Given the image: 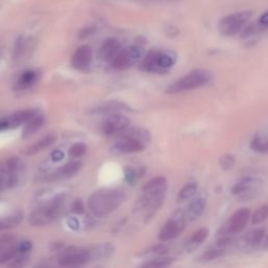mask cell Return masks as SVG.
Returning <instances> with one entry per match:
<instances>
[{"label": "cell", "mask_w": 268, "mask_h": 268, "mask_svg": "<svg viewBox=\"0 0 268 268\" xmlns=\"http://www.w3.org/2000/svg\"><path fill=\"white\" fill-rule=\"evenodd\" d=\"M168 189V182L165 177H155L143 187V195L136 201L134 211L147 210V217L151 218L161 205Z\"/></svg>", "instance_id": "1"}, {"label": "cell", "mask_w": 268, "mask_h": 268, "mask_svg": "<svg viewBox=\"0 0 268 268\" xmlns=\"http://www.w3.org/2000/svg\"><path fill=\"white\" fill-rule=\"evenodd\" d=\"M125 193L118 189H100L89 197L88 206L96 217H104L115 211L125 200Z\"/></svg>", "instance_id": "2"}, {"label": "cell", "mask_w": 268, "mask_h": 268, "mask_svg": "<svg viewBox=\"0 0 268 268\" xmlns=\"http://www.w3.org/2000/svg\"><path fill=\"white\" fill-rule=\"evenodd\" d=\"M150 140L151 135L147 130L141 128H126L118 133V138L111 150L115 154L137 153L145 150Z\"/></svg>", "instance_id": "3"}, {"label": "cell", "mask_w": 268, "mask_h": 268, "mask_svg": "<svg viewBox=\"0 0 268 268\" xmlns=\"http://www.w3.org/2000/svg\"><path fill=\"white\" fill-rule=\"evenodd\" d=\"M65 205V196L58 195L48 202L34 210L28 217V222L34 226H45L58 219Z\"/></svg>", "instance_id": "4"}, {"label": "cell", "mask_w": 268, "mask_h": 268, "mask_svg": "<svg viewBox=\"0 0 268 268\" xmlns=\"http://www.w3.org/2000/svg\"><path fill=\"white\" fill-rule=\"evenodd\" d=\"M212 80L213 74L211 71L206 69H194L169 85L166 89V92L174 94L193 90V89L206 86L211 83Z\"/></svg>", "instance_id": "5"}, {"label": "cell", "mask_w": 268, "mask_h": 268, "mask_svg": "<svg viewBox=\"0 0 268 268\" xmlns=\"http://www.w3.org/2000/svg\"><path fill=\"white\" fill-rule=\"evenodd\" d=\"M188 222L189 221L187 215H185V211H183L182 208H178L160 229L158 239L162 242L175 239L176 237L183 232Z\"/></svg>", "instance_id": "6"}, {"label": "cell", "mask_w": 268, "mask_h": 268, "mask_svg": "<svg viewBox=\"0 0 268 268\" xmlns=\"http://www.w3.org/2000/svg\"><path fill=\"white\" fill-rule=\"evenodd\" d=\"M251 17V12H238L228 15L221 19L218 25L219 32L226 37H232L239 34L246 25Z\"/></svg>", "instance_id": "7"}, {"label": "cell", "mask_w": 268, "mask_h": 268, "mask_svg": "<svg viewBox=\"0 0 268 268\" xmlns=\"http://www.w3.org/2000/svg\"><path fill=\"white\" fill-rule=\"evenodd\" d=\"M250 211L247 207L239 208L237 212H235L230 218L226 221L224 225H222L221 228L218 230V237H226L233 236L238 233H240L243 228L246 226L250 219Z\"/></svg>", "instance_id": "8"}, {"label": "cell", "mask_w": 268, "mask_h": 268, "mask_svg": "<svg viewBox=\"0 0 268 268\" xmlns=\"http://www.w3.org/2000/svg\"><path fill=\"white\" fill-rule=\"evenodd\" d=\"M90 261H93L91 249L78 247H70L64 250L58 260L59 265L61 266L84 265Z\"/></svg>", "instance_id": "9"}, {"label": "cell", "mask_w": 268, "mask_h": 268, "mask_svg": "<svg viewBox=\"0 0 268 268\" xmlns=\"http://www.w3.org/2000/svg\"><path fill=\"white\" fill-rule=\"evenodd\" d=\"M143 55V49L138 46H130L121 50L113 59L112 67L117 70H125L135 64Z\"/></svg>", "instance_id": "10"}, {"label": "cell", "mask_w": 268, "mask_h": 268, "mask_svg": "<svg viewBox=\"0 0 268 268\" xmlns=\"http://www.w3.org/2000/svg\"><path fill=\"white\" fill-rule=\"evenodd\" d=\"M38 115V112L35 109H25L16 111L11 115H7L0 120V131L18 128L22 124L27 123L31 118Z\"/></svg>", "instance_id": "11"}, {"label": "cell", "mask_w": 268, "mask_h": 268, "mask_svg": "<svg viewBox=\"0 0 268 268\" xmlns=\"http://www.w3.org/2000/svg\"><path fill=\"white\" fill-rule=\"evenodd\" d=\"M129 125L130 120L127 116L120 113H112L102 123L101 129L105 135L110 136L121 133L126 128H128Z\"/></svg>", "instance_id": "12"}, {"label": "cell", "mask_w": 268, "mask_h": 268, "mask_svg": "<svg viewBox=\"0 0 268 268\" xmlns=\"http://www.w3.org/2000/svg\"><path fill=\"white\" fill-rule=\"evenodd\" d=\"M82 167V163L80 161H70L66 165L60 167L54 171L53 173H50L44 177V180L45 181H59V180H64L68 179V178L76 175Z\"/></svg>", "instance_id": "13"}, {"label": "cell", "mask_w": 268, "mask_h": 268, "mask_svg": "<svg viewBox=\"0 0 268 268\" xmlns=\"http://www.w3.org/2000/svg\"><path fill=\"white\" fill-rule=\"evenodd\" d=\"M265 235V229L263 227L255 228L245 234L238 244L242 249H254L264 241Z\"/></svg>", "instance_id": "14"}, {"label": "cell", "mask_w": 268, "mask_h": 268, "mask_svg": "<svg viewBox=\"0 0 268 268\" xmlns=\"http://www.w3.org/2000/svg\"><path fill=\"white\" fill-rule=\"evenodd\" d=\"M92 60V49L88 45L80 46L71 57V66L74 69L83 70Z\"/></svg>", "instance_id": "15"}, {"label": "cell", "mask_w": 268, "mask_h": 268, "mask_svg": "<svg viewBox=\"0 0 268 268\" xmlns=\"http://www.w3.org/2000/svg\"><path fill=\"white\" fill-rule=\"evenodd\" d=\"M121 51V44L117 40L110 38L104 41L99 50V58L103 61L112 62L116 55Z\"/></svg>", "instance_id": "16"}, {"label": "cell", "mask_w": 268, "mask_h": 268, "mask_svg": "<svg viewBox=\"0 0 268 268\" xmlns=\"http://www.w3.org/2000/svg\"><path fill=\"white\" fill-rule=\"evenodd\" d=\"M256 180L252 177H244L238 181L232 188V194L235 196H240L242 199L250 198V192H255Z\"/></svg>", "instance_id": "17"}, {"label": "cell", "mask_w": 268, "mask_h": 268, "mask_svg": "<svg viewBox=\"0 0 268 268\" xmlns=\"http://www.w3.org/2000/svg\"><path fill=\"white\" fill-rule=\"evenodd\" d=\"M206 206V198L203 196H198L193 199L185 210V215L189 222L197 220L203 214Z\"/></svg>", "instance_id": "18"}, {"label": "cell", "mask_w": 268, "mask_h": 268, "mask_svg": "<svg viewBox=\"0 0 268 268\" xmlns=\"http://www.w3.org/2000/svg\"><path fill=\"white\" fill-rule=\"evenodd\" d=\"M176 62V56L172 51H158L157 54V73H162L170 69Z\"/></svg>", "instance_id": "19"}, {"label": "cell", "mask_w": 268, "mask_h": 268, "mask_svg": "<svg viewBox=\"0 0 268 268\" xmlns=\"http://www.w3.org/2000/svg\"><path fill=\"white\" fill-rule=\"evenodd\" d=\"M208 236V229L206 227H202L197 229L196 232L193 233L185 242V248L189 251L195 250L198 248L201 243H203Z\"/></svg>", "instance_id": "20"}, {"label": "cell", "mask_w": 268, "mask_h": 268, "mask_svg": "<svg viewBox=\"0 0 268 268\" xmlns=\"http://www.w3.org/2000/svg\"><path fill=\"white\" fill-rule=\"evenodd\" d=\"M44 123H45V120L42 115H36L33 118H31L27 123H25V127L22 131V138H28L36 132H38L42 127Z\"/></svg>", "instance_id": "21"}, {"label": "cell", "mask_w": 268, "mask_h": 268, "mask_svg": "<svg viewBox=\"0 0 268 268\" xmlns=\"http://www.w3.org/2000/svg\"><path fill=\"white\" fill-rule=\"evenodd\" d=\"M56 140H57V136L53 135V134H50V135H47L45 137L41 138L40 140L36 141V143L33 144L32 146H29L28 148H26L25 150L23 151V153L25 155H34L36 153H38V152L44 150V149L50 147L51 145L55 143Z\"/></svg>", "instance_id": "22"}, {"label": "cell", "mask_w": 268, "mask_h": 268, "mask_svg": "<svg viewBox=\"0 0 268 268\" xmlns=\"http://www.w3.org/2000/svg\"><path fill=\"white\" fill-rule=\"evenodd\" d=\"M226 251H227V248L222 247L216 243V245H214V246L206 249L203 254L199 257V260L201 262H211L216 259L224 256L226 254Z\"/></svg>", "instance_id": "23"}, {"label": "cell", "mask_w": 268, "mask_h": 268, "mask_svg": "<svg viewBox=\"0 0 268 268\" xmlns=\"http://www.w3.org/2000/svg\"><path fill=\"white\" fill-rule=\"evenodd\" d=\"M91 255L93 261L94 260H102L107 259L114 252V246L110 243H104L100 244L98 246L91 247Z\"/></svg>", "instance_id": "24"}, {"label": "cell", "mask_w": 268, "mask_h": 268, "mask_svg": "<svg viewBox=\"0 0 268 268\" xmlns=\"http://www.w3.org/2000/svg\"><path fill=\"white\" fill-rule=\"evenodd\" d=\"M23 220V213L16 212L5 218L0 219V232L16 227Z\"/></svg>", "instance_id": "25"}, {"label": "cell", "mask_w": 268, "mask_h": 268, "mask_svg": "<svg viewBox=\"0 0 268 268\" xmlns=\"http://www.w3.org/2000/svg\"><path fill=\"white\" fill-rule=\"evenodd\" d=\"M157 54H158V50L149 51L148 55L144 58V60L141 61L139 68L141 70L148 71V72H157V64H156Z\"/></svg>", "instance_id": "26"}, {"label": "cell", "mask_w": 268, "mask_h": 268, "mask_svg": "<svg viewBox=\"0 0 268 268\" xmlns=\"http://www.w3.org/2000/svg\"><path fill=\"white\" fill-rule=\"evenodd\" d=\"M250 148L257 153H268V135L258 133L250 141Z\"/></svg>", "instance_id": "27"}, {"label": "cell", "mask_w": 268, "mask_h": 268, "mask_svg": "<svg viewBox=\"0 0 268 268\" xmlns=\"http://www.w3.org/2000/svg\"><path fill=\"white\" fill-rule=\"evenodd\" d=\"M131 110L126 104L124 103H120V102H109L105 105H103L101 107H99L95 111L96 112H102V113H115L118 112V111H129Z\"/></svg>", "instance_id": "28"}, {"label": "cell", "mask_w": 268, "mask_h": 268, "mask_svg": "<svg viewBox=\"0 0 268 268\" xmlns=\"http://www.w3.org/2000/svg\"><path fill=\"white\" fill-rule=\"evenodd\" d=\"M198 190V184L197 182H190L184 185V187L179 191L177 196L178 202H185L193 197L195 196L196 192Z\"/></svg>", "instance_id": "29"}, {"label": "cell", "mask_w": 268, "mask_h": 268, "mask_svg": "<svg viewBox=\"0 0 268 268\" xmlns=\"http://www.w3.org/2000/svg\"><path fill=\"white\" fill-rule=\"evenodd\" d=\"M175 261V259L172 257H166V256H157L151 260H149L148 262L143 264V267H167L170 266Z\"/></svg>", "instance_id": "30"}, {"label": "cell", "mask_w": 268, "mask_h": 268, "mask_svg": "<svg viewBox=\"0 0 268 268\" xmlns=\"http://www.w3.org/2000/svg\"><path fill=\"white\" fill-rule=\"evenodd\" d=\"M267 218H268V204H265V205L260 206L258 210L252 214V216L250 217L251 224L252 225L261 224V223L266 221Z\"/></svg>", "instance_id": "31"}, {"label": "cell", "mask_w": 268, "mask_h": 268, "mask_svg": "<svg viewBox=\"0 0 268 268\" xmlns=\"http://www.w3.org/2000/svg\"><path fill=\"white\" fill-rule=\"evenodd\" d=\"M144 174H145V169L144 168H139V169L127 168V169H125L126 181H127L130 184L135 183L140 177H143Z\"/></svg>", "instance_id": "32"}, {"label": "cell", "mask_w": 268, "mask_h": 268, "mask_svg": "<svg viewBox=\"0 0 268 268\" xmlns=\"http://www.w3.org/2000/svg\"><path fill=\"white\" fill-rule=\"evenodd\" d=\"M37 79V73L34 70H27L20 77V80L18 82L19 88H28L31 85L34 84V82Z\"/></svg>", "instance_id": "33"}, {"label": "cell", "mask_w": 268, "mask_h": 268, "mask_svg": "<svg viewBox=\"0 0 268 268\" xmlns=\"http://www.w3.org/2000/svg\"><path fill=\"white\" fill-rule=\"evenodd\" d=\"M87 150L86 145L83 143H76L73 144L68 150V154L71 158H80L83 156Z\"/></svg>", "instance_id": "34"}, {"label": "cell", "mask_w": 268, "mask_h": 268, "mask_svg": "<svg viewBox=\"0 0 268 268\" xmlns=\"http://www.w3.org/2000/svg\"><path fill=\"white\" fill-rule=\"evenodd\" d=\"M16 245V237L13 235H3L0 237V252Z\"/></svg>", "instance_id": "35"}, {"label": "cell", "mask_w": 268, "mask_h": 268, "mask_svg": "<svg viewBox=\"0 0 268 268\" xmlns=\"http://www.w3.org/2000/svg\"><path fill=\"white\" fill-rule=\"evenodd\" d=\"M18 252H19V250H18L17 245H15V246L6 249L4 251H1L0 252V264L5 263L7 261H11V260H13L15 257H16Z\"/></svg>", "instance_id": "36"}, {"label": "cell", "mask_w": 268, "mask_h": 268, "mask_svg": "<svg viewBox=\"0 0 268 268\" xmlns=\"http://www.w3.org/2000/svg\"><path fill=\"white\" fill-rule=\"evenodd\" d=\"M220 167L222 168V170L224 171H228L230 169H233L235 163H236V158L235 156H233L232 154H224L220 158Z\"/></svg>", "instance_id": "37"}, {"label": "cell", "mask_w": 268, "mask_h": 268, "mask_svg": "<svg viewBox=\"0 0 268 268\" xmlns=\"http://www.w3.org/2000/svg\"><path fill=\"white\" fill-rule=\"evenodd\" d=\"M10 171L6 168L5 163H0V191L7 189V178Z\"/></svg>", "instance_id": "38"}, {"label": "cell", "mask_w": 268, "mask_h": 268, "mask_svg": "<svg viewBox=\"0 0 268 268\" xmlns=\"http://www.w3.org/2000/svg\"><path fill=\"white\" fill-rule=\"evenodd\" d=\"M6 168L9 169L10 171H15V172H19L22 167V162L20 160V158L16 157V156H14V157H10L5 162Z\"/></svg>", "instance_id": "39"}, {"label": "cell", "mask_w": 268, "mask_h": 268, "mask_svg": "<svg viewBox=\"0 0 268 268\" xmlns=\"http://www.w3.org/2000/svg\"><path fill=\"white\" fill-rule=\"evenodd\" d=\"M168 250L169 249L166 245L158 244V245H155V246L151 247L150 249L146 250V252H144V255H152V256H156V257L163 256V254H166Z\"/></svg>", "instance_id": "40"}, {"label": "cell", "mask_w": 268, "mask_h": 268, "mask_svg": "<svg viewBox=\"0 0 268 268\" xmlns=\"http://www.w3.org/2000/svg\"><path fill=\"white\" fill-rule=\"evenodd\" d=\"M72 212L74 214H78V215H81L83 214L85 212V206H84V203L83 201H82L81 199H76L72 202Z\"/></svg>", "instance_id": "41"}, {"label": "cell", "mask_w": 268, "mask_h": 268, "mask_svg": "<svg viewBox=\"0 0 268 268\" xmlns=\"http://www.w3.org/2000/svg\"><path fill=\"white\" fill-rule=\"evenodd\" d=\"M18 250L19 252H21V254H25V252L29 251L32 248V242H29V241H23V242H21L19 243L18 245Z\"/></svg>", "instance_id": "42"}, {"label": "cell", "mask_w": 268, "mask_h": 268, "mask_svg": "<svg viewBox=\"0 0 268 268\" xmlns=\"http://www.w3.org/2000/svg\"><path fill=\"white\" fill-rule=\"evenodd\" d=\"M14 262L11 264V266H22L24 265L27 260H28V256H25V255H22L21 257H18V258H14Z\"/></svg>", "instance_id": "43"}, {"label": "cell", "mask_w": 268, "mask_h": 268, "mask_svg": "<svg viewBox=\"0 0 268 268\" xmlns=\"http://www.w3.org/2000/svg\"><path fill=\"white\" fill-rule=\"evenodd\" d=\"M259 27L260 28H268V12L264 13L259 19Z\"/></svg>", "instance_id": "44"}, {"label": "cell", "mask_w": 268, "mask_h": 268, "mask_svg": "<svg viewBox=\"0 0 268 268\" xmlns=\"http://www.w3.org/2000/svg\"><path fill=\"white\" fill-rule=\"evenodd\" d=\"M93 33H94V28H92V27L84 28V29H82V31H81L79 37L81 39H85V38H87V37L91 36Z\"/></svg>", "instance_id": "45"}, {"label": "cell", "mask_w": 268, "mask_h": 268, "mask_svg": "<svg viewBox=\"0 0 268 268\" xmlns=\"http://www.w3.org/2000/svg\"><path fill=\"white\" fill-rule=\"evenodd\" d=\"M63 156H64V154L62 151L56 150L53 152V154H51V158H53V160H55V161H59L63 158Z\"/></svg>", "instance_id": "46"}, {"label": "cell", "mask_w": 268, "mask_h": 268, "mask_svg": "<svg viewBox=\"0 0 268 268\" xmlns=\"http://www.w3.org/2000/svg\"><path fill=\"white\" fill-rule=\"evenodd\" d=\"M68 224H69V226L72 227V228H77V226H78V221H77L76 219L71 218V219L68 220Z\"/></svg>", "instance_id": "47"}, {"label": "cell", "mask_w": 268, "mask_h": 268, "mask_svg": "<svg viewBox=\"0 0 268 268\" xmlns=\"http://www.w3.org/2000/svg\"><path fill=\"white\" fill-rule=\"evenodd\" d=\"M264 242H265V248H267V249H268V235H265Z\"/></svg>", "instance_id": "48"}]
</instances>
